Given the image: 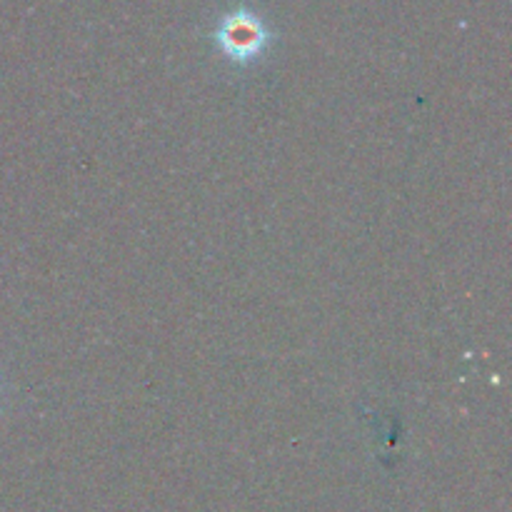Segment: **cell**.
<instances>
[{
  "instance_id": "obj_1",
  "label": "cell",
  "mask_w": 512,
  "mask_h": 512,
  "mask_svg": "<svg viewBox=\"0 0 512 512\" xmlns=\"http://www.w3.org/2000/svg\"><path fill=\"white\" fill-rule=\"evenodd\" d=\"M215 43L235 63L255 60L270 43V33L263 20L250 10H235L220 20L215 30Z\"/></svg>"
}]
</instances>
